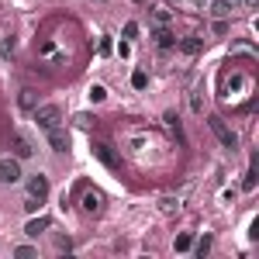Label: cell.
Segmentation results:
<instances>
[{"label": "cell", "mask_w": 259, "mask_h": 259, "mask_svg": "<svg viewBox=\"0 0 259 259\" xmlns=\"http://www.w3.org/2000/svg\"><path fill=\"white\" fill-rule=\"evenodd\" d=\"M56 245H59V252H69V249H73V242L66 239V235H62V239H56Z\"/></svg>", "instance_id": "cell-26"}, {"label": "cell", "mask_w": 259, "mask_h": 259, "mask_svg": "<svg viewBox=\"0 0 259 259\" xmlns=\"http://www.w3.org/2000/svg\"><path fill=\"white\" fill-rule=\"evenodd\" d=\"M256 4L259 0H242V11H256Z\"/></svg>", "instance_id": "cell-28"}, {"label": "cell", "mask_w": 259, "mask_h": 259, "mask_svg": "<svg viewBox=\"0 0 259 259\" xmlns=\"http://www.w3.org/2000/svg\"><path fill=\"white\" fill-rule=\"evenodd\" d=\"M31 152H35V149H31V145H28V139H14V156H18V159H28V156H31Z\"/></svg>", "instance_id": "cell-12"}, {"label": "cell", "mask_w": 259, "mask_h": 259, "mask_svg": "<svg viewBox=\"0 0 259 259\" xmlns=\"http://www.w3.org/2000/svg\"><path fill=\"white\" fill-rule=\"evenodd\" d=\"M100 204H104V197H100L97 190L83 194V211H87V214H97V211H100Z\"/></svg>", "instance_id": "cell-9"}, {"label": "cell", "mask_w": 259, "mask_h": 259, "mask_svg": "<svg viewBox=\"0 0 259 259\" xmlns=\"http://www.w3.org/2000/svg\"><path fill=\"white\" fill-rule=\"evenodd\" d=\"M156 41H159V49H173V45H177L173 31H169L166 24H159V28H156Z\"/></svg>", "instance_id": "cell-10"}, {"label": "cell", "mask_w": 259, "mask_h": 259, "mask_svg": "<svg viewBox=\"0 0 259 259\" xmlns=\"http://www.w3.org/2000/svg\"><path fill=\"white\" fill-rule=\"evenodd\" d=\"M145 83H149V76H145V73H135V76H132V87H135V90H145Z\"/></svg>", "instance_id": "cell-18"}, {"label": "cell", "mask_w": 259, "mask_h": 259, "mask_svg": "<svg viewBox=\"0 0 259 259\" xmlns=\"http://www.w3.org/2000/svg\"><path fill=\"white\" fill-rule=\"evenodd\" d=\"M235 11H242V0H214V4H211V14H214V18H228V14H235Z\"/></svg>", "instance_id": "cell-6"}, {"label": "cell", "mask_w": 259, "mask_h": 259, "mask_svg": "<svg viewBox=\"0 0 259 259\" xmlns=\"http://www.w3.org/2000/svg\"><path fill=\"white\" fill-rule=\"evenodd\" d=\"M38 204H41L38 197H28V200H24V211H28V214H35V211H38Z\"/></svg>", "instance_id": "cell-22"}, {"label": "cell", "mask_w": 259, "mask_h": 259, "mask_svg": "<svg viewBox=\"0 0 259 259\" xmlns=\"http://www.w3.org/2000/svg\"><path fill=\"white\" fill-rule=\"evenodd\" d=\"M207 252H211V235H204V239L197 242V256L204 259V256H207Z\"/></svg>", "instance_id": "cell-17"}, {"label": "cell", "mask_w": 259, "mask_h": 259, "mask_svg": "<svg viewBox=\"0 0 259 259\" xmlns=\"http://www.w3.org/2000/svg\"><path fill=\"white\" fill-rule=\"evenodd\" d=\"M49 225H52V221L45 218V214H38V218H31L28 225H24V235H31V239H38V235L45 232V228H49Z\"/></svg>", "instance_id": "cell-8"}, {"label": "cell", "mask_w": 259, "mask_h": 259, "mask_svg": "<svg viewBox=\"0 0 259 259\" xmlns=\"http://www.w3.org/2000/svg\"><path fill=\"white\" fill-rule=\"evenodd\" d=\"M28 197H38V200H45V197H49V177L35 173V177L28 180Z\"/></svg>", "instance_id": "cell-5"}, {"label": "cell", "mask_w": 259, "mask_h": 259, "mask_svg": "<svg viewBox=\"0 0 259 259\" xmlns=\"http://www.w3.org/2000/svg\"><path fill=\"white\" fill-rule=\"evenodd\" d=\"M135 35H139V24L128 21V24H124V38H135Z\"/></svg>", "instance_id": "cell-23"}, {"label": "cell", "mask_w": 259, "mask_h": 259, "mask_svg": "<svg viewBox=\"0 0 259 259\" xmlns=\"http://www.w3.org/2000/svg\"><path fill=\"white\" fill-rule=\"evenodd\" d=\"M242 87H245V76H242V73L228 76V80H225V100H228V94H232V90H242Z\"/></svg>", "instance_id": "cell-13"}, {"label": "cell", "mask_w": 259, "mask_h": 259, "mask_svg": "<svg viewBox=\"0 0 259 259\" xmlns=\"http://www.w3.org/2000/svg\"><path fill=\"white\" fill-rule=\"evenodd\" d=\"M35 124H38L41 132H52V128L62 124V111L56 104H41V107H35Z\"/></svg>", "instance_id": "cell-1"}, {"label": "cell", "mask_w": 259, "mask_h": 259, "mask_svg": "<svg viewBox=\"0 0 259 259\" xmlns=\"http://www.w3.org/2000/svg\"><path fill=\"white\" fill-rule=\"evenodd\" d=\"M180 49H183L187 56H197V52H200V38H197V35H187V38L180 41Z\"/></svg>", "instance_id": "cell-11"}, {"label": "cell", "mask_w": 259, "mask_h": 259, "mask_svg": "<svg viewBox=\"0 0 259 259\" xmlns=\"http://www.w3.org/2000/svg\"><path fill=\"white\" fill-rule=\"evenodd\" d=\"M190 245H194V239H190V235H180V239H177V252H187Z\"/></svg>", "instance_id": "cell-20"}, {"label": "cell", "mask_w": 259, "mask_h": 259, "mask_svg": "<svg viewBox=\"0 0 259 259\" xmlns=\"http://www.w3.org/2000/svg\"><path fill=\"white\" fill-rule=\"evenodd\" d=\"M76 124H80V128H90L94 118H90V114H76Z\"/></svg>", "instance_id": "cell-27"}, {"label": "cell", "mask_w": 259, "mask_h": 259, "mask_svg": "<svg viewBox=\"0 0 259 259\" xmlns=\"http://www.w3.org/2000/svg\"><path fill=\"white\" fill-rule=\"evenodd\" d=\"M207 124H211V132L221 139V145H225V149H239V135H235V132H228V128H225V121H221L218 114H211V118H207Z\"/></svg>", "instance_id": "cell-2"}, {"label": "cell", "mask_w": 259, "mask_h": 259, "mask_svg": "<svg viewBox=\"0 0 259 259\" xmlns=\"http://www.w3.org/2000/svg\"><path fill=\"white\" fill-rule=\"evenodd\" d=\"M49 145H52L56 152H66V149H69V135H66V128H62V124L49 132Z\"/></svg>", "instance_id": "cell-7"}, {"label": "cell", "mask_w": 259, "mask_h": 259, "mask_svg": "<svg viewBox=\"0 0 259 259\" xmlns=\"http://www.w3.org/2000/svg\"><path fill=\"white\" fill-rule=\"evenodd\" d=\"M159 211H162V214H177V211H180V197H162L159 200Z\"/></svg>", "instance_id": "cell-14"}, {"label": "cell", "mask_w": 259, "mask_h": 259, "mask_svg": "<svg viewBox=\"0 0 259 259\" xmlns=\"http://www.w3.org/2000/svg\"><path fill=\"white\" fill-rule=\"evenodd\" d=\"M166 124H169V128L177 132V139L183 142V132H180V118H177V114H166Z\"/></svg>", "instance_id": "cell-19"}, {"label": "cell", "mask_w": 259, "mask_h": 259, "mask_svg": "<svg viewBox=\"0 0 259 259\" xmlns=\"http://www.w3.org/2000/svg\"><path fill=\"white\" fill-rule=\"evenodd\" d=\"M256 187V169H249V177L242 180V190H252Z\"/></svg>", "instance_id": "cell-21"}, {"label": "cell", "mask_w": 259, "mask_h": 259, "mask_svg": "<svg viewBox=\"0 0 259 259\" xmlns=\"http://www.w3.org/2000/svg\"><path fill=\"white\" fill-rule=\"evenodd\" d=\"M152 21H156V28H159V24H169V11H156Z\"/></svg>", "instance_id": "cell-24"}, {"label": "cell", "mask_w": 259, "mask_h": 259, "mask_svg": "<svg viewBox=\"0 0 259 259\" xmlns=\"http://www.w3.org/2000/svg\"><path fill=\"white\" fill-rule=\"evenodd\" d=\"M21 107H31L35 111V90H21Z\"/></svg>", "instance_id": "cell-16"}, {"label": "cell", "mask_w": 259, "mask_h": 259, "mask_svg": "<svg viewBox=\"0 0 259 259\" xmlns=\"http://www.w3.org/2000/svg\"><path fill=\"white\" fill-rule=\"evenodd\" d=\"M135 4H142V0H135Z\"/></svg>", "instance_id": "cell-29"}, {"label": "cell", "mask_w": 259, "mask_h": 259, "mask_svg": "<svg viewBox=\"0 0 259 259\" xmlns=\"http://www.w3.org/2000/svg\"><path fill=\"white\" fill-rule=\"evenodd\" d=\"M90 149H94V156H97V159L104 162L107 169H118V166H121V156L114 152V149H111V145H107V142H94Z\"/></svg>", "instance_id": "cell-3"}, {"label": "cell", "mask_w": 259, "mask_h": 259, "mask_svg": "<svg viewBox=\"0 0 259 259\" xmlns=\"http://www.w3.org/2000/svg\"><path fill=\"white\" fill-rule=\"evenodd\" d=\"M87 97L94 100V104H100V100L107 97V90H104V87H100V83H94V87H90V94H87Z\"/></svg>", "instance_id": "cell-15"}, {"label": "cell", "mask_w": 259, "mask_h": 259, "mask_svg": "<svg viewBox=\"0 0 259 259\" xmlns=\"http://www.w3.org/2000/svg\"><path fill=\"white\" fill-rule=\"evenodd\" d=\"M14 256H21V259H24V256H35V249H31V245H18V249H14Z\"/></svg>", "instance_id": "cell-25"}, {"label": "cell", "mask_w": 259, "mask_h": 259, "mask_svg": "<svg viewBox=\"0 0 259 259\" xmlns=\"http://www.w3.org/2000/svg\"><path fill=\"white\" fill-rule=\"evenodd\" d=\"M0 180H4V183H18V180H21L18 156H4V159H0Z\"/></svg>", "instance_id": "cell-4"}]
</instances>
